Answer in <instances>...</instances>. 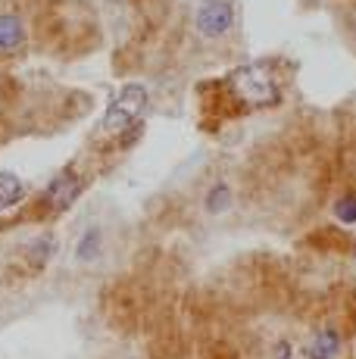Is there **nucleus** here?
<instances>
[{"label":"nucleus","instance_id":"obj_1","mask_svg":"<svg viewBox=\"0 0 356 359\" xmlns=\"http://www.w3.org/2000/svg\"><path fill=\"white\" fill-rule=\"evenodd\" d=\"M228 85H231V91H235V97L244 100L247 107H272V103H278V97H282L278 81L272 79L269 69L259 63L241 66L238 72H231Z\"/></svg>","mask_w":356,"mask_h":359},{"label":"nucleus","instance_id":"obj_6","mask_svg":"<svg viewBox=\"0 0 356 359\" xmlns=\"http://www.w3.org/2000/svg\"><path fill=\"white\" fill-rule=\"evenodd\" d=\"M341 353V331L338 328H319L306 344V356L310 359H338Z\"/></svg>","mask_w":356,"mask_h":359},{"label":"nucleus","instance_id":"obj_3","mask_svg":"<svg viewBox=\"0 0 356 359\" xmlns=\"http://www.w3.org/2000/svg\"><path fill=\"white\" fill-rule=\"evenodd\" d=\"M194 25L203 38H225L235 25V6L228 0H203L194 13Z\"/></svg>","mask_w":356,"mask_h":359},{"label":"nucleus","instance_id":"obj_8","mask_svg":"<svg viewBox=\"0 0 356 359\" xmlns=\"http://www.w3.org/2000/svg\"><path fill=\"white\" fill-rule=\"evenodd\" d=\"M334 219L344 225H356V197L353 194H344L334 200Z\"/></svg>","mask_w":356,"mask_h":359},{"label":"nucleus","instance_id":"obj_2","mask_svg":"<svg viewBox=\"0 0 356 359\" xmlns=\"http://www.w3.org/2000/svg\"><path fill=\"white\" fill-rule=\"evenodd\" d=\"M144 107H147V88L144 85H125L113 100H109L104 122H100V131L104 135H125V131L135 128V122L141 119Z\"/></svg>","mask_w":356,"mask_h":359},{"label":"nucleus","instance_id":"obj_4","mask_svg":"<svg viewBox=\"0 0 356 359\" xmlns=\"http://www.w3.org/2000/svg\"><path fill=\"white\" fill-rule=\"evenodd\" d=\"M81 188H85V182L78 178V172H75V169H63V172H60V175L44 188V206H47L50 212L69 210L75 200H78Z\"/></svg>","mask_w":356,"mask_h":359},{"label":"nucleus","instance_id":"obj_10","mask_svg":"<svg viewBox=\"0 0 356 359\" xmlns=\"http://www.w3.org/2000/svg\"><path fill=\"white\" fill-rule=\"evenodd\" d=\"M228 200H231L228 184H216V188L210 191V197H207V210L210 212H222L225 206H228Z\"/></svg>","mask_w":356,"mask_h":359},{"label":"nucleus","instance_id":"obj_5","mask_svg":"<svg viewBox=\"0 0 356 359\" xmlns=\"http://www.w3.org/2000/svg\"><path fill=\"white\" fill-rule=\"evenodd\" d=\"M25 22L19 13H0V57H13L25 47Z\"/></svg>","mask_w":356,"mask_h":359},{"label":"nucleus","instance_id":"obj_7","mask_svg":"<svg viewBox=\"0 0 356 359\" xmlns=\"http://www.w3.org/2000/svg\"><path fill=\"white\" fill-rule=\"evenodd\" d=\"M25 197H29V188H25L22 178L16 172H0V212L19 206Z\"/></svg>","mask_w":356,"mask_h":359},{"label":"nucleus","instance_id":"obj_9","mask_svg":"<svg viewBox=\"0 0 356 359\" xmlns=\"http://www.w3.org/2000/svg\"><path fill=\"white\" fill-rule=\"evenodd\" d=\"M50 253H53V241H50V238H38L35 244L29 247V262H32L35 269H41L47 259H50Z\"/></svg>","mask_w":356,"mask_h":359}]
</instances>
